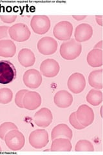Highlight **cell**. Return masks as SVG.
<instances>
[{"instance_id":"obj_1","label":"cell","mask_w":103,"mask_h":155,"mask_svg":"<svg viewBox=\"0 0 103 155\" xmlns=\"http://www.w3.org/2000/svg\"><path fill=\"white\" fill-rule=\"evenodd\" d=\"M82 51L81 43L77 42L75 39L64 41L60 47V54L64 59L67 60H75L79 57Z\"/></svg>"},{"instance_id":"obj_2","label":"cell","mask_w":103,"mask_h":155,"mask_svg":"<svg viewBox=\"0 0 103 155\" xmlns=\"http://www.w3.org/2000/svg\"><path fill=\"white\" fill-rule=\"evenodd\" d=\"M7 146L14 151L21 150L25 143L24 135L18 129H14L8 132L4 138Z\"/></svg>"},{"instance_id":"obj_3","label":"cell","mask_w":103,"mask_h":155,"mask_svg":"<svg viewBox=\"0 0 103 155\" xmlns=\"http://www.w3.org/2000/svg\"><path fill=\"white\" fill-rule=\"evenodd\" d=\"M16 69L11 61H0V84L7 85L11 83L16 78Z\"/></svg>"},{"instance_id":"obj_4","label":"cell","mask_w":103,"mask_h":155,"mask_svg":"<svg viewBox=\"0 0 103 155\" xmlns=\"http://www.w3.org/2000/svg\"><path fill=\"white\" fill-rule=\"evenodd\" d=\"M8 34L9 36L14 41L18 42H23L28 40L31 35V31L28 26L22 23H16L10 27Z\"/></svg>"},{"instance_id":"obj_5","label":"cell","mask_w":103,"mask_h":155,"mask_svg":"<svg viewBox=\"0 0 103 155\" xmlns=\"http://www.w3.org/2000/svg\"><path fill=\"white\" fill-rule=\"evenodd\" d=\"M73 25L68 21H62L57 23L53 28V36L61 41H68L70 40L73 33Z\"/></svg>"},{"instance_id":"obj_6","label":"cell","mask_w":103,"mask_h":155,"mask_svg":"<svg viewBox=\"0 0 103 155\" xmlns=\"http://www.w3.org/2000/svg\"><path fill=\"white\" fill-rule=\"evenodd\" d=\"M50 19L45 15H35L31 21L33 31L37 35H45L50 28Z\"/></svg>"},{"instance_id":"obj_7","label":"cell","mask_w":103,"mask_h":155,"mask_svg":"<svg viewBox=\"0 0 103 155\" xmlns=\"http://www.w3.org/2000/svg\"><path fill=\"white\" fill-rule=\"evenodd\" d=\"M29 143L35 149L45 147L49 142L48 133L45 129H37L30 134Z\"/></svg>"},{"instance_id":"obj_8","label":"cell","mask_w":103,"mask_h":155,"mask_svg":"<svg viewBox=\"0 0 103 155\" xmlns=\"http://www.w3.org/2000/svg\"><path fill=\"white\" fill-rule=\"evenodd\" d=\"M68 88L72 93L79 94L85 90L86 87V79L82 74L75 72L68 80Z\"/></svg>"},{"instance_id":"obj_9","label":"cell","mask_w":103,"mask_h":155,"mask_svg":"<svg viewBox=\"0 0 103 155\" xmlns=\"http://www.w3.org/2000/svg\"><path fill=\"white\" fill-rule=\"evenodd\" d=\"M76 117L84 127L90 126L94 122L95 114L93 109L87 105H81L76 111Z\"/></svg>"},{"instance_id":"obj_10","label":"cell","mask_w":103,"mask_h":155,"mask_svg":"<svg viewBox=\"0 0 103 155\" xmlns=\"http://www.w3.org/2000/svg\"><path fill=\"white\" fill-rule=\"evenodd\" d=\"M58 43L52 37H43L37 43V49L43 55H52L57 51Z\"/></svg>"},{"instance_id":"obj_11","label":"cell","mask_w":103,"mask_h":155,"mask_svg":"<svg viewBox=\"0 0 103 155\" xmlns=\"http://www.w3.org/2000/svg\"><path fill=\"white\" fill-rule=\"evenodd\" d=\"M24 84L31 89H37L41 84L43 78L40 72L36 69H29L24 72L23 77Z\"/></svg>"},{"instance_id":"obj_12","label":"cell","mask_w":103,"mask_h":155,"mask_svg":"<svg viewBox=\"0 0 103 155\" xmlns=\"http://www.w3.org/2000/svg\"><path fill=\"white\" fill-rule=\"evenodd\" d=\"M41 102V95L35 91H28L24 94L23 100V107L29 110H34L40 107Z\"/></svg>"},{"instance_id":"obj_13","label":"cell","mask_w":103,"mask_h":155,"mask_svg":"<svg viewBox=\"0 0 103 155\" xmlns=\"http://www.w3.org/2000/svg\"><path fill=\"white\" fill-rule=\"evenodd\" d=\"M34 121L38 127L46 128L53 121V114L51 110L46 107L39 110L34 116Z\"/></svg>"},{"instance_id":"obj_14","label":"cell","mask_w":103,"mask_h":155,"mask_svg":"<svg viewBox=\"0 0 103 155\" xmlns=\"http://www.w3.org/2000/svg\"><path fill=\"white\" fill-rule=\"evenodd\" d=\"M60 70L59 63L53 59H47L44 60L40 65L41 74L47 78H53L56 76Z\"/></svg>"},{"instance_id":"obj_15","label":"cell","mask_w":103,"mask_h":155,"mask_svg":"<svg viewBox=\"0 0 103 155\" xmlns=\"http://www.w3.org/2000/svg\"><path fill=\"white\" fill-rule=\"evenodd\" d=\"M93 36V28L90 24L81 23L78 25L75 30V40L79 43L85 42Z\"/></svg>"},{"instance_id":"obj_16","label":"cell","mask_w":103,"mask_h":155,"mask_svg":"<svg viewBox=\"0 0 103 155\" xmlns=\"http://www.w3.org/2000/svg\"><path fill=\"white\" fill-rule=\"evenodd\" d=\"M55 105L60 108L65 109L72 105L73 98L72 95L68 91L63 90L58 91L53 98Z\"/></svg>"},{"instance_id":"obj_17","label":"cell","mask_w":103,"mask_h":155,"mask_svg":"<svg viewBox=\"0 0 103 155\" xmlns=\"http://www.w3.org/2000/svg\"><path fill=\"white\" fill-rule=\"evenodd\" d=\"M18 58L19 64L24 67H31L36 62L34 53L29 48H24L19 51Z\"/></svg>"},{"instance_id":"obj_18","label":"cell","mask_w":103,"mask_h":155,"mask_svg":"<svg viewBox=\"0 0 103 155\" xmlns=\"http://www.w3.org/2000/svg\"><path fill=\"white\" fill-rule=\"evenodd\" d=\"M73 137L72 129L65 124H60L53 129L51 133V138L53 140L55 138H65L71 140Z\"/></svg>"},{"instance_id":"obj_19","label":"cell","mask_w":103,"mask_h":155,"mask_svg":"<svg viewBox=\"0 0 103 155\" xmlns=\"http://www.w3.org/2000/svg\"><path fill=\"white\" fill-rule=\"evenodd\" d=\"M17 51L16 46L12 40H0V56L5 58H12L16 54Z\"/></svg>"},{"instance_id":"obj_20","label":"cell","mask_w":103,"mask_h":155,"mask_svg":"<svg viewBox=\"0 0 103 155\" xmlns=\"http://www.w3.org/2000/svg\"><path fill=\"white\" fill-rule=\"evenodd\" d=\"M72 145L70 140L65 138H58L53 140L50 151H71Z\"/></svg>"},{"instance_id":"obj_21","label":"cell","mask_w":103,"mask_h":155,"mask_svg":"<svg viewBox=\"0 0 103 155\" xmlns=\"http://www.w3.org/2000/svg\"><path fill=\"white\" fill-rule=\"evenodd\" d=\"M86 60L88 65L92 67H99L102 65V51L93 48L87 55Z\"/></svg>"},{"instance_id":"obj_22","label":"cell","mask_w":103,"mask_h":155,"mask_svg":"<svg viewBox=\"0 0 103 155\" xmlns=\"http://www.w3.org/2000/svg\"><path fill=\"white\" fill-rule=\"evenodd\" d=\"M88 83L95 89H102V69L93 71L88 77Z\"/></svg>"},{"instance_id":"obj_23","label":"cell","mask_w":103,"mask_h":155,"mask_svg":"<svg viewBox=\"0 0 103 155\" xmlns=\"http://www.w3.org/2000/svg\"><path fill=\"white\" fill-rule=\"evenodd\" d=\"M86 101L93 106L100 105L102 101V93L99 89H92L86 95Z\"/></svg>"},{"instance_id":"obj_24","label":"cell","mask_w":103,"mask_h":155,"mask_svg":"<svg viewBox=\"0 0 103 155\" xmlns=\"http://www.w3.org/2000/svg\"><path fill=\"white\" fill-rule=\"evenodd\" d=\"M75 151L77 152L81 151H89L92 152L94 151V147L92 142L86 140H81L78 142L75 147Z\"/></svg>"},{"instance_id":"obj_25","label":"cell","mask_w":103,"mask_h":155,"mask_svg":"<svg viewBox=\"0 0 103 155\" xmlns=\"http://www.w3.org/2000/svg\"><path fill=\"white\" fill-rule=\"evenodd\" d=\"M13 98V93L8 88L0 89V104H8L11 102Z\"/></svg>"},{"instance_id":"obj_26","label":"cell","mask_w":103,"mask_h":155,"mask_svg":"<svg viewBox=\"0 0 103 155\" xmlns=\"http://www.w3.org/2000/svg\"><path fill=\"white\" fill-rule=\"evenodd\" d=\"M14 129H18V127L12 122H4L0 125V138L4 140L6 134L11 131V130Z\"/></svg>"},{"instance_id":"obj_27","label":"cell","mask_w":103,"mask_h":155,"mask_svg":"<svg viewBox=\"0 0 103 155\" xmlns=\"http://www.w3.org/2000/svg\"><path fill=\"white\" fill-rule=\"evenodd\" d=\"M27 91L28 90L22 89V90L19 91L16 93V97H15V104H16V105L18 107L21 109L24 108L23 104V100L24 96Z\"/></svg>"},{"instance_id":"obj_28","label":"cell","mask_w":103,"mask_h":155,"mask_svg":"<svg viewBox=\"0 0 103 155\" xmlns=\"http://www.w3.org/2000/svg\"><path fill=\"white\" fill-rule=\"evenodd\" d=\"M69 122L70 123V124L74 127L77 130H82L84 129L85 127H83V126L80 124V122H79V120H77V117H76V113L73 112L72 113L69 117Z\"/></svg>"},{"instance_id":"obj_29","label":"cell","mask_w":103,"mask_h":155,"mask_svg":"<svg viewBox=\"0 0 103 155\" xmlns=\"http://www.w3.org/2000/svg\"><path fill=\"white\" fill-rule=\"evenodd\" d=\"M18 16L16 14H3V15H0V18L2 21L6 23H12L16 21Z\"/></svg>"},{"instance_id":"obj_30","label":"cell","mask_w":103,"mask_h":155,"mask_svg":"<svg viewBox=\"0 0 103 155\" xmlns=\"http://www.w3.org/2000/svg\"><path fill=\"white\" fill-rule=\"evenodd\" d=\"M9 28L8 26H0V40H2L3 39L6 40V38L10 37L8 34Z\"/></svg>"},{"instance_id":"obj_31","label":"cell","mask_w":103,"mask_h":155,"mask_svg":"<svg viewBox=\"0 0 103 155\" xmlns=\"http://www.w3.org/2000/svg\"><path fill=\"white\" fill-rule=\"evenodd\" d=\"M95 20L98 25H99L100 26H102V15L96 16Z\"/></svg>"},{"instance_id":"obj_32","label":"cell","mask_w":103,"mask_h":155,"mask_svg":"<svg viewBox=\"0 0 103 155\" xmlns=\"http://www.w3.org/2000/svg\"><path fill=\"white\" fill-rule=\"evenodd\" d=\"M77 21H81L86 18V16H72Z\"/></svg>"},{"instance_id":"obj_33","label":"cell","mask_w":103,"mask_h":155,"mask_svg":"<svg viewBox=\"0 0 103 155\" xmlns=\"http://www.w3.org/2000/svg\"><path fill=\"white\" fill-rule=\"evenodd\" d=\"M102 41H100L94 46V48H97V49L102 50Z\"/></svg>"},{"instance_id":"obj_34","label":"cell","mask_w":103,"mask_h":155,"mask_svg":"<svg viewBox=\"0 0 103 155\" xmlns=\"http://www.w3.org/2000/svg\"><path fill=\"white\" fill-rule=\"evenodd\" d=\"M102 107H101V117L102 116Z\"/></svg>"},{"instance_id":"obj_35","label":"cell","mask_w":103,"mask_h":155,"mask_svg":"<svg viewBox=\"0 0 103 155\" xmlns=\"http://www.w3.org/2000/svg\"><path fill=\"white\" fill-rule=\"evenodd\" d=\"M2 151V148H1V146H0V151Z\"/></svg>"}]
</instances>
